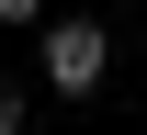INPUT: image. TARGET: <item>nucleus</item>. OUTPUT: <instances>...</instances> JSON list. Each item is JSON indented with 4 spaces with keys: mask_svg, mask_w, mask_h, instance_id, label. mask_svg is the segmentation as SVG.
I'll return each instance as SVG.
<instances>
[{
    "mask_svg": "<svg viewBox=\"0 0 147 135\" xmlns=\"http://www.w3.org/2000/svg\"><path fill=\"white\" fill-rule=\"evenodd\" d=\"M0 135H23V90H11V79H0Z\"/></svg>",
    "mask_w": 147,
    "mask_h": 135,
    "instance_id": "nucleus-2",
    "label": "nucleus"
},
{
    "mask_svg": "<svg viewBox=\"0 0 147 135\" xmlns=\"http://www.w3.org/2000/svg\"><path fill=\"white\" fill-rule=\"evenodd\" d=\"M102 68H113V34H102L91 11H68V23H45V34H34V79H45L57 101H91Z\"/></svg>",
    "mask_w": 147,
    "mask_h": 135,
    "instance_id": "nucleus-1",
    "label": "nucleus"
},
{
    "mask_svg": "<svg viewBox=\"0 0 147 135\" xmlns=\"http://www.w3.org/2000/svg\"><path fill=\"white\" fill-rule=\"evenodd\" d=\"M0 23H45V0H0Z\"/></svg>",
    "mask_w": 147,
    "mask_h": 135,
    "instance_id": "nucleus-3",
    "label": "nucleus"
}]
</instances>
